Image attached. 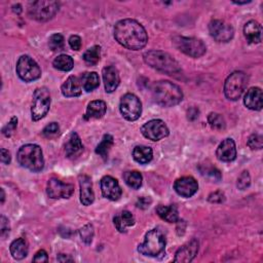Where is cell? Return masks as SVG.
I'll use <instances>...</instances> for the list:
<instances>
[{
	"mask_svg": "<svg viewBox=\"0 0 263 263\" xmlns=\"http://www.w3.org/2000/svg\"><path fill=\"white\" fill-rule=\"evenodd\" d=\"M17 125H18V118L16 116H14L11 119V121L3 128V134L6 137H11L14 134V132L16 130Z\"/></svg>",
	"mask_w": 263,
	"mask_h": 263,
	"instance_id": "60d3db41",
	"label": "cell"
},
{
	"mask_svg": "<svg viewBox=\"0 0 263 263\" xmlns=\"http://www.w3.org/2000/svg\"><path fill=\"white\" fill-rule=\"evenodd\" d=\"M133 157H134V160L137 163H139L140 165H146L152 161L153 151L148 146L139 145L134 148Z\"/></svg>",
	"mask_w": 263,
	"mask_h": 263,
	"instance_id": "4316f807",
	"label": "cell"
},
{
	"mask_svg": "<svg viewBox=\"0 0 263 263\" xmlns=\"http://www.w3.org/2000/svg\"><path fill=\"white\" fill-rule=\"evenodd\" d=\"M151 202L152 201H151L150 198H140V199H138V201L136 203V206L138 208H140V209L145 210V209H147L150 206Z\"/></svg>",
	"mask_w": 263,
	"mask_h": 263,
	"instance_id": "c3c4849f",
	"label": "cell"
},
{
	"mask_svg": "<svg viewBox=\"0 0 263 263\" xmlns=\"http://www.w3.org/2000/svg\"><path fill=\"white\" fill-rule=\"evenodd\" d=\"M156 213L163 220L169 223H176L179 219L178 209L175 205L170 206H159L156 209Z\"/></svg>",
	"mask_w": 263,
	"mask_h": 263,
	"instance_id": "484cf974",
	"label": "cell"
},
{
	"mask_svg": "<svg viewBox=\"0 0 263 263\" xmlns=\"http://www.w3.org/2000/svg\"><path fill=\"white\" fill-rule=\"evenodd\" d=\"M5 199H6V194H5V190L2 189V203H5Z\"/></svg>",
	"mask_w": 263,
	"mask_h": 263,
	"instance_id": "f5cc1de1",
	"label": "cell"
},
{
	"mask_svg": "<svg viewBox=\"0 0 263 263\" xmlns=\"http://www.w3.org/2000/svg\"><path fill=\"white\" fill-rule=\"evenodd\" d=\"M48 45H49V48L54 51H59V50L64 49L65 42H64L63 35L60 33L51 35L48 39Z\"/></svg>",
	"mask_w": 263,
	"mask_h": 263,
	"instance_id": "d590c367",
	"label": "cell"
},
{
	"mask_svg": "<svg viewBox=\"0 0 263 263\" xmlns=\"http://www.w3.org/2000/svg\"><path fill=\"white\" fill-rule=\"evenodd\" d=\"M154 101L163 107H173L183 100L182 90L168 81L156 82L151 87Z\"/></svg>",
	"mask_w": 263,
	"mask_h": 263,
	"instance_id": "7a4b0ae2",
	"label": "cell"
},
{
	"mask_svg": "<svg viewBox=\"0 0 263 263\" xmlns=\"http://www.w3.org/2000/svg\"><path fill=\"white\" fill-rule=\"evenodd\" d=\"M50 107V95L46 88H38L33 95V104L31 115L33 121H38L43 118Z\"/></svg>",
	"mask_w": 263,
	"mask_h": 263,
	"instance_id": "30bf717a",
	"label": "cell"
},
{
	"mask_svg": "<svg viewBox=\"0 0 263 263\" xmlns=\"http://www.w3.org/2000/svg\"><path fill=\"white\" fill-rule=\"evenodd\" d=\"M119 110L126 120L135 121L142 114V103L136 95L125 94L120 100Z\"/></svg>",
	"mask_w": 263,
	"mask_h": 263,
	"instance_id": "8fae6325",
	"label": "cell"
},
{
	"mask_svg": "<svg viewBox=\"0 0 263 263\" xmlns=\"http://www.w3.org/2000/svg\"><path fill=\"white\" fill-rule=\"evenodd\" d=\"M199 170L202 174L203 177L207 178L210 181H214V182H219L222 178L221 172L213 167V166H209V165H201L199 167Z\"/></svg>",
	"mask_w": 263,
	"mask_h": 263,
	"instance_id": "1f68e13d",
	"label": "cell"
},
{
	"mask_svg": "<svg viewBox=\"0 0 263 263\" xmlns=\"http://www.w3.org/2000/svg\"><path fill=\"white\" fill-rule=\"evenodd\" d=\"M244 35L249 43H259L262 39V27L256 21H249L244 27Z\"/></svg>",
	"mask_w": 263,
	"mask_h": 263,
	"instance_id": "d4e9b609",
	"label": "cell"
},
{
	"mask_svg": "<svg viewBox=\"0 0 263 263\" xmlns=\"http://www.w3.org/2000/svg\"><path fill=\"white\" fill-rule=\"evenodd\" d=\"M84 151V145L82 143V140L80 138V136L77 135V133L75 132H72V133L68 136L67 141L65 143V153L68 159L74 160L77 159Z\"/></svg>",
	"mask_w": 263,
	"mask_h": 263,
	"instance_id": "ffe728a7",
	"label": "cell"
},
{
	"mask_svg": "<svg viewBox=\"0 0 263 263\" xmlns=\"http://www.w3.org/2000/svg\"><path fill=\"white\" fill-rule=\"evenodd\" d=\"M80 234L83 242L90 245L94 238V227L92 224H87L80 229Z\"/></svg>",
	"mask_w": 263,
	"mask_h": 263,
	"instance_id": "74e56055",
	"label": "cell"
},
{
	"mask_svg": "<svg viewBox=\"0 0 263 263\" xmlns=\"http://www.w3.org/2000/svg\"><path fill=\"white\" fill-rule=\"evenodd\" d=\"M103 81L106 93H113L120 83L118 70L114 66H107L103 69Z\"/></svg>",
	"mask_w": 263,
	"mask_h": 263,
	"instance_id": "d6986e66",
	"label": "cell"
},
{
	"mask_svg": "<svg viewBox=\"0 0 263 263\" xmlns=\"http://www.w3.org/2000/svg\"><path fill=\"white\" fill-rule=\"evenodd\" d=\"M174 46L192 58H200L204 56L207 51L205 43L194 37H184V36H175L173 38Z\"/></svg>",
	"mask_w": 263,
	"mask_h": 263,
	"instance_id": "ba28073f",
	"label": "cell"
},
{
	"mask_svg": "<svg viewBox=\"0 0 263 263\" xmlns=\"http://www.w3.org/2000/svg\"><path fill=\"white\" fill-rule=\"evenodd\" d=\"M52 66L60 71H70L73 69L74 62L73 59L68 55H60L58 56L54 62H52Z\"/></svg>",
	"mask_w": 263,
	"mask_h": 263,
	"instance_id": "d6a6232c",
	"label": "cell"
},
{
	"mask_svg": "<svg viewBox=\"0 0 263 263\" xmlns=\"http://www.w3.org/2000/svg\"><path fill=\"white\" fill-rule=\"evenodd\" d=\"M113 144H114V140L111 135H109V134L104 135L101 143L96 148V153L99 154L101 157H103L104 160H106Z\"/></svg>",
	"mask_w": 263,
	"mask_h": 263,
	"instance_id": "4dcf8cb0",
	"label": "cell"
},
{
	"mask_svg": "<svg viewBox=\"0 0 263 263\" xmlns=\"http://www.w3.org/2000/svg\"><path fill=\"white\" fill-rule=\"evenodd\" d=\"M199 114H200V111L198 108H190L188 111H187V117L189 120H194L199 117Z\"/></svg>",
	"mask_w": 263,
	"mask_h": 263,
	"instance_id": "f907efd6",
	"label": "cell"
},
{
	"mask_svg": "<svg viewBox=\"0 0 263 263\" xmlns=\"http://www.w3.org/2000/svg\"><path fill=\"white\" fill-rule=\"evenodd\" d=\"M74 192V186L70 183H64L58 178H50L47 182L46 193L52 200L69 199Z\"/></svg>",
	"mask_w": 263,
	"mask_h": 263,
	"instance_id": "4fadbf2b",
	"label": "cell"
},
{
	"mask_svg": "<svg viewBox=\"0 0 263 263\" xmlns=\"http://www.w3.org/2000/svg\"><path fill=\"white\" fill-rule=\"evenodd\" d=\"M60 4L58 2H49V0H39L30 5L28 14L30 18L38 22H47L54 18L59 12Z\"/></svg>",
	"mask_w": 263,
	"mask_h": 263,
	"instance_id": "52a82bcc",
	"label": "cell"
},
{
	"mask_svg": "<svg viewBox=\"0 0 263 263\" xmlns=\"http://www.w3.org/2000/svg\"><path fill=\"white\" fill-rule=\"evenodd\" d=\"M217 159L224 163L232 162L236 159V147L232 139L227 138L223 140L216 151Z\"/></svg>",
	"mask_w": 263,
	"mask_h": 263,
	"instance_id": "ac0fdd59",
	"label": "cell"
},
{
	"mask_svg": "<svg viewBox=\"0 0 263 263\" xmlns=\"http://www.w3.org/2000/svg\"><path fill=\"white\" fill-rule=\"evenodd\" d=\"M246 107L251 110L259 111L263 107V95L260 88H251L247 91L244 99Z\"/></svg>",
	"mask_w": 263,
	"mask_h": 263,
	"instance_id": "7402d4cb",
	"label": "cell"
},
{
	"mask_svg": "<svg viewBox=\"0 0 263 263\" xmlns=\"http://www.w3.org/2000/svg\"><path fill=\"white\" fill-rule=\"evenodd\" d=\"M61 91L63 96L67 98L80 97L83 94V86L81 82V77H77L74 75L68 77V80L63 84Z\"/></svg>",
	"mask_w": 263,
	"mask_h": 263,
	"instance_id": "603a6c76",
	"label": "cell"
},
{
	"mask_svg": "<svg viewBox=\"0 0 263 263\" xmlns=\"http://www.w3.org/2000/svg\"><path fill=\"white\" fill-rule=\"evenodd\" d=\"M59 133H60V126L57 122H51L47 124L42 130V135L47 139L55 138L56 136L59 135Z\"/></svg>",
	"mask_w": 263,
	"mask_h": 263,
	"instance_id": "8d00e7d4",
	"label": "cell"
},
{
	"mask_svg": "<svg viewBox=\"0 0 263 263\" xmlns=\"http://www.w3.org/2000/svg\"><path fill=\"white\" fill-rule=\"evenodd\" d=\"M113 222H114V225L116 227V229L119 231V232H126V226L124 225V223L122 222L120 216H115L113 218Z\"/></svg>",
	"mask_w": 263,
	"mask_h": 263,
	"instance_id": "7dc6e473",
	"label": "cell"
},
{
	"mask_svg": "<svg viewBox=\"0 0 263 263\" xmlns=\"http://www.w3.org/2000/svg\"><path fill=\"white\" fill-rule=\"evenodd\" d=\"M166 244L165 234L159 229H151L146 233L144 242L139 245L138 251L144 256L157 257L165 252Z\"/></svg>",
	"mask_w": 263,
	"mask_h": 263,
	"instance_id": "5b68a950",
	"label": "cell"
},
{
	"mask_svg": "<svg viewBox=\"0 0 263 263\" xmlns=\"http://www.w3.org/2000/svg\"><path fill=\"white\" fill-rule=\"evenodd\" d=\"M251 184V177L248 171H244L240 177L238 178V183H236V186L240 190H245L247 189Z\"/></svg>",
	"mask_w": 263,
	"mask_h": 263,
	"instance_id": "f35d334b",
	"label": "cell"
},
{
	"mask_svg": "<svg viewBox=\"0 0 263 263\" xmlns=\"http://www.w3.org/2000/svg\"><path fill=\"white\" fill-rule=\"evenodd\" d=\"M123 180L126 185L133 189H139L142 186V175L138 171H128L123 174Z\"/></svg>",
	"mask_w": 263,
	"mask_h": 263,
	"instance_id": "f546056e",
	"label": "cell"
},
{
	"mask_svg": "<svg viewBox=\"0 0 263 263\" xmlns=\"http://www.w3.org/2000/svg\"><path fill=\"white\" fill-rule=\"evenodd\" d=\"M17 74L25 83L37 81L41 76V70L38 64L29 56H22L17 63Z\"/></svg>",
	"mask_w": 263,
	"mask_h": 263,
	"instance_id": "9c48e42d",
	"label": "cell"
},
{
	"mask_svg": "<svg viewBox=\"0 0 263 263\" xmlns=\"http://www.w3.org/2000/svg\"><path fill=\"white\" fill-rule=\"evenodd\" d=\"M107 106L106 103L102 100H96L89 103L87 112L85 114V119H99L102 118L106 113Z\"/></svg>",
	"mask_w": 263,
	"mask_h": 263,
	"instance_id": "cb8c5ba5",
	"label": "cell"
},
{
	"mask_svg": "<svg viewBox=\"0 0 263 263\" xmlns=\"http://www.w3.org/2000/svg\"><path fill=\"white\" fill-rule=\"evenodd\" d=\"M175 191L182 198H191L195 194L199 189L198 181L190 176L182 177L175 181L174 183Z\"/></svg>",
	"mask_w": 263,
	"mask_h": 263,
	"instance_id": "9a60e30c",
	"label": "cell"
},
{
	"mask_svg": "<svg viewBox=\"0 0 263 263\" xmlns=\"http://www.w3.org/2000/svg\"><path fill=\"white\" fill-rule=\"evenodd\" d=\"M10 230L11 227H10L9 220L5 216H2V218H0V234H2L3 238H6V236L10 233Z\"/></svg>",
	"mask_w": 263,
	"mask_h": 263,
	"instance_id": "ee69618b",
	"label": "cell"
},
{
	"mask_svg": "<svg viewBox=\"0 0 263 263\" xmlns=\"http://www.w3.org/2000/svg\"><path fill=\"white\" fill-rule=\"evenodd\" d=\"M57 260L60 261V262H65V261H73V259L69 256H65L64 254H60L58 257H57Z\"/></svg>",
	"mask_w": 263,
	"mask_h": 263,
	"instance_id": "816d5d0a",
	"label": "cell"
},
{
	"mask_svg": "<svg viewBox=\"0 0 263 263\" xmlns=\"http://www.w3.org/2000/svg\"><path fill=\"white\" fill-rule=\"evenodd\" d=\"M247 144L253 150L261 149L263 147V137L260 134H253L248 139Z\"/></svg>",
	"mask_w": 263,
	"mask_h": 263,
	"instance_id": "ab89813d",
	"label": "cell"
},
{
	"mask_svg": "<svg viewBox=\"0 0 263 263\" xmlns=\"http://www.w3.org/2000/svg\"><path fill=\"white\" fill-rule=\"evenodd\" d=\"M17 159L22 167L32 172H40L44 168L42 150L38 145L35 144H27L22 146L18 151Z\"/></svg>",
	"mask_w": 263,
	"mask_h": 263,
	"instance_id": "277c9868",
	"label": "cell"
},
{
	"mask_svg": "<svg viewBox=\"0 0 263 263\" xmlns=\"http://www.w3.org/2000/svg\"><path fill=\"white\" fill-rule=\"evenodd\" d=\"M209 31L211 36L218 42H228L234 35L232 26L221 20H213L210 22Z\"/></svg>",
	"mask_w": 263,
	"mask_h": 263,
	"instance_id": "5bb4252c",
	"label": "cell"
},
{
	"mask_svg": "<svg viewBox=\"0 0 263 263\" xmlns=\"http://www.w3.org/2000/svg\"><path fill=\"white\" fill-rule=\"evenodd\" d=\"M101 190L104 198L113 202L118 201L122 194V190L119 186L118 181L111 176H105L102 178Z\"/></svg>",
	"mask_w": 263,
	"mask_h": 263,
	"instance_id": "2e32d148",
	"label": "cell"
},
{
	"mask_svg": "<svg viewBox=\"0 0 263 263\" xmlns=\"http://www.w3.org/2000/svg\"><path fill=\"white\" fill-rule=\"evenodd\" d=\"M81 187V202L84 206H90L95 201V193L93 190V183L88 175H81L78 178Z\"/></svg>",
	"mask_w": 263,
	"mask_h": 263,
	"instance_id": "44dd1931",
	"label": "cell"
},
{
	"mask_svg": "<svg viewBox=\"0 0 263 263\" xmlns=\"http://www.w3.org/2000/svg\"><path fill=\"white\" fill-rule=\"evenodd\" d=\"M141 133L145 138L151 141H160L169 136L170 130L165 121L152 119L142 125Z\"/></svg>",
	"mask_w": 263,
	"mask_h": 263,
	"instance_id": "7c38bea8",
	"label": "cell"
},
{
	"mask_svg": "<svg viewBox=\"0 0 263 263\" xmlns=\"http://www.w3.org/2000/svg\"><path fill=\"white\" fill-rule=\"evenodd\" d=\"M200 248V243L196 239H192L190 242L186 243L184 246H182L175 255V262L179 263H187L191 262L195 256L198 255Z\"/></svg>",
	"mask_w": 263,
	"mask_h": 263,
	"instance_id": "e0dca14e",
	"label": "cell"
},
{
	"mask_svg": "<svg viewBox=\"0 0 263 263\" xmlns=\"http://www.w3.org/2000/svg\"><path fill=\"white\" fill-rule=\"evenodd\" d=\"M143 59L148 66L168 75H175L181 72L179 63L168 52L162 50H149L143 55Z\"/></svg>",
	"mask_w": 263,
	"mask_h": 263,
	"instance_id": "3957f363",
	"label": "cell"
},
{
	"mask_svg": "<svg viewBox=\"0 0 263 263\" xmlns=\"http://www.w3.org/2000/svg\"><path fill=\"white\" fill-rule=\"evenodd\" d=\"M12 161V156H11V152L9 150H7L6 148L2 149V163L5 165H10Z\"/></svg>",
	"mask_w": 263,
	"mask_h": 263,
	"instance_id": "681fc988",
	"label": "cell"
},
{
	"mask_svg": "<svg viewBox=\"0 0 263 263\" xmlns=\"http://www.w3.org/2000/svg\"><path fill=\"white\" fill-rule=\"evenodd\" d=\"M100 59H101V47L99 45H94L90 47L84 54V60L90 66H95L96 64H98Z\"/></svg>",
	"mask_w": 263,
	"mask_h": 263,
	"instance_id": "836d02e7",
	"label": "cell"
},
{
	"mask_svg": "<svg viewBox=\"0 0 263 263\" xmlns=\"http://www.w3.org/2000/svg\"><path fill=\"white\" fill-rule=\"evenodd\" d=\"M249 84V77L242 71L231 73L225 81L224 94L230 101L239 100Z\"/></svg>",
	"mask_w": 263,
	"mask_h": 263,
	"instance_id": "8992f818",
	"label": "cell"
},
{
	"mask_svg": "<svg viewBox=\"0 0 263 263\" xmlns=\"http://www.w3.org/2000/svg\"><path fill=\"white\" fill-rule=\"evenodd\" d=\"M114 38L123 47L139 50L146 46L148 35L143 26L136 20L125 19L114 26Z\"/></svg>",
	"mask_w": 263,
	"mask_h": 263,
	"instance_id": "6da1fadb",
	"label": "cell"
},
{
	"mask_svg": "<svg viewBox=\"0 0 263 263\" xmlns=\"http://www.w3.org/2000/svg\"><path fill=\"white\" fill-rule=\"evenodd\" d=\"M208 122L210 125H211L212 128H215V129H224L226 126L224 117L221 114L216 113V112H212L209 114Z\"/></svg>",
	"mask_w": 263,
	"mask_h": 263,
	"instance_id": "e575fe53",
	"label": "cell"
},
{
	"mask_svg": "<svg viewBox=\"0 0 263 263\" xmlns=\"http://www.w3.org/2000/svg\"><path fill=\"white\" fill-rule=\"evenodd\" d=\"M34 262H47L48 261V257H47V253L44 250H39L34 258H33Z\"/></svg>",
	"mask_w": 263,
	"mask_h": 263,
	"instance_id": "bcb514c9",
	"label": "cell"
},
{
	"mask_svg": "<svg viewBox=\"0 0 263 263\" xmlns=\"http://www.w3.org/2000/svg\"><path fill=\"white\" fill-rule=\"evenodd\" d=\"M82 38L77 35H72L69 38V45L73 50H80L82 48Z\"/></svg>",
	"mask_w": 263,
	"mask_h": 263,
	"instance_id": "f6af8a7d",
	"label": "cell"
},
{
	"mask_svg": "<svg viewBox=\"0 0 263 263\" xmlns=\"http://www.w3.org/2000/svg\"><path fill=\"white\" fill-rule=\"evenodd\" d=\"M83 89L90 93L100 86V78L96 72H86L81 76Z\"/></svg>",
	"mask_w": 263,
	"mask_h": 263,
	"instance_id": "f1b7e54d",
	"label": "cell"
},
{
	"mask_svg": "<svg viewBox=\"0 0 263 263\" xmlns=\"http://www.w3.org/2000/svg\"><path fill=\"white\" fill-rule=\"evenodd\" d=\"M119 216L126 227L133 226L135 224V217L129 211H123Z\"/></svg>",
	"mask_w": 263,
	"mask_h": 263,
	"instance_id": "7bdbcfd3",
	"label": "cell"
},
{
	"mask_svg": "<svg viewBox=\"0 0 263 263\" xmlns=\"http://www.w3.org/2000/svg\"><path fill=\"white\" fill-rule=\"evenodd\" d=\"M208 201L213 204H222L225 201V194L221 190H217L209 195Z\"/></svg>",
	"mask_w": 263,
	"mask_h": 263,
	"instance_id": "b9f144b4",
	"label": "cell"
},
{
	"mask_svg": "<svg viewBox=\"0 0 263 263\" xmlns=\"http://www.w3.org/2000/svg\"><path fill=\"white\" fill-rule=\"evenodd\" d=\"M251 2H244V3H233V4H236V5H246V4H249Z\"/></svg>",
	"mask_w": 263,
	"mask_h": 263,
	"instance_id": "db71d44e",
	"label": "cell"
},
{
	"mask_svg": "<svg viewBox=\"0 0 263 263\" xmlns=\"http://www.w3.org/2000/svg\"><path fill=\"white\" fill-rule=\"evenodd\" d=\"M11 254L16 260H22L28 255V245L24 239L15 240L10 247Z\"/></svg>",
	"mask_w": 263,
	"mask_h": 263,
	"instance_id": "83f0119b",
	"label": "cell"
}]
</instances>
